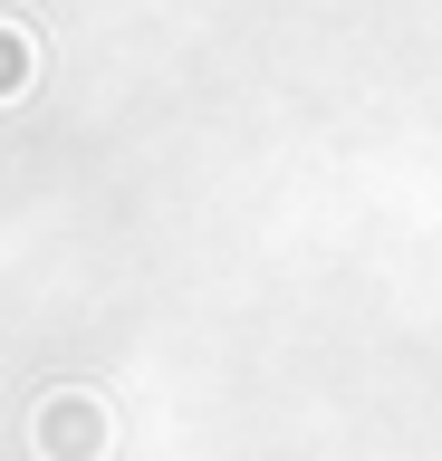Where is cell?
Segmentation results:
<instances>
[{"label": "cell", "instance_id": "cell-2", "mask_svg": "<svg viewBox=\"0 0 442 461\" xmlns=\"http://www.w3.org/2000/svg\"><path fill=\"white\" fill-rule=\"evenodd\" d=\"M30 77H39V39H30L20 20H0V106H10Z\"/></svg>", "mask_w": 442, "mask_h": 461}, {"label": "cell", "instance_id": "cell-1", "mask_svg": "<svg viewBox=\"0 0 442 461\" xmlns=\"http://www.w3.org/2000/svg\"><path fill=\"white\" fill-rule=\"evenodd\" d=\"M30 452L39 461H106L116 452V413H106L87 384H59V394L30 403Z\"/></svg>", "mask_w": 442, "mask_h": 461}]
</instances>
